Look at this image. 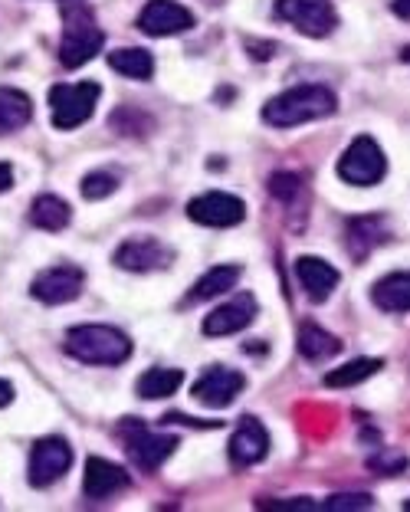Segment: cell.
<instances>
[{
	"label": "cell",
	"instance_id": "1",
	"mask_svg": "<svg viewBox=\"0 0 410 512\" xmlns=\"http://www.w3.org/2000/svg\"><path fill=\"white\" fill-rule=\"evenodd\" d=\"M338 109L335 92L328 86H292L286 92H279L263 106V122L273 128H292V125H306L315 119H325Z\"/></svg>",
	"mask_w": 410,
	"mask_h": 512
},
{
	"label": "cell",
	"instance_id": "2",
	"mask_svg": "<svg viewBox=\"0 0 410 512\" xmlns=\"http://www.w3.org/2000/svg\"><path fill=\"white\" fill-rule=\"evenodd\" d=\"M63 10V40H60V63L66 69H79L96 60L102 50L105 33L96 23L89 0H60Z\"/></svg>",
	"mask_w": 410,
	"mask_h": 512
},
{
	"label": "cell",
	"instance_id": "3",
	"mask_svg": "<svg viewBox=\"0 0 410 512\" xmlns=\"http://www.w3.org/2000/svg\"><path fill=\"white\" fill-rule=\"evenodd\" d=\"M63 348L82 365H122L132 355V342L115 325H76L66 332Z\"/></svg>",
	"mask_w": 410,
	"mask_h": 512
},
{
	"label": "cell",
	"instance_id": "4",
	"mask_svg": "<svg viewBox=\"0 0 410 512\" xmlns=\"http://www.w3.org/2000/svg\"><path fill=\"white\" fill-rule=\"evenodd\" d=\"M119 434L125 440L128 460L135 463L138 470L155 473L164 460L178 450V437H164V434H151V430L138 421V417H125L119 424Z\"/></svg>",
	"mask_w": 410,
	"mask_h": 512
},
{
	"label": "cell",
	"instance_id": "5",
	"mask_svg": "<svg viewBox=\"0 0 410 512\" xmlns=\"http://www.w3.org/2000/svg\"><path fill=\"white\" fill-rule=\"evenodd\" d=\"M388 174V158L378 148L371 135H358L355 142L345 148V155L338 158V178L358 188H371Z\"/></svg>",
	"mask_w": 410,
	"mask_h": 512
},
{
	"label": "cell",
	"instance_id": "6",
	"mask_svg": "<svg viewBox=\"0 0 410 512\" xmlns=\"http://www.w3.org/2000/svg\"><path fill=\"white\" fill-rule=\"evenodd\" d=\"M102 96L99 83H73V86H53L50 89V112H53V125L69 132V128H79L82 122L92 119L96 112V102Z\"/></svg>",
	"mask_w": 410,
	"mask_h": 512
},
{
	"label": "cell",
	"instance_id": "7",
	"mask_svg": "<svg viewBox=\"0 0 410 512\" xmlns=\"http://www.w3.org/2000/svg\"><path fill=\"white\" fill-rule=\"evenodd\" d=\"M276 17L315 40L328 37L338 27L332 0H276Z\"/></svg>",
	"mask_w": 410,
	"mask_h": 512
},
{
	"label": "cell",
	"instance_id": "8",
	"mask_svg": "<svg viewBox=\"0 0 410 512\" xmlns=\"http://www.w3.org/2000/svg\"><path fill=\"white\" fill-rule=\"evenodd\" d=\"M73 467V447L63 437H43L30 450V486H53Z\"/></svg>",
	"mask_w": 410,
	"mask_h": 512
},
{
	"label": "cell",
	"instance_id": "9",
	"mask_svg": "<svg viewBox=\"0 0 410 512\" xmlns=\"http://www.w3.org/2000/svg\"><path fill=\"white\" fill-rule=\"evenodd\" d=\"M82 283H86V276H82L79 266L60 263V266L43 270L37 279H33L30 296L43 302V306H63V302H73L82 293Z\"/></svg>",
	"mask_w": 410,
	"mask_h": 512
},
{
	"label": "cell",
	"instance_id": "10",
	"mask_svg": "<svg viewBox=\"0 0 410 512\" xmlns=\"http://www.w3.org/2000/svg\"><path fill=\"white\" fill-rule=\"evenodd\" d=\"M187 217L201 227H237L246 217V204L224 191H207L187 204Z\"/></svg>",
	"mask_w": 410,
	"mask_h": 512
},
{
	"label": "cell",
	"instance_id": "11",
	"mask_svg": "<svg viewBox=\"0 0 410 512\" xmlns=\"http://www.w3.org/2000/svg\"><path fill=\"white\" fill-rule=\"evenodd\" d=\"M194 27V14L178 0H148L138 14V30L148 37H178Z\"/></svg>",
	"mask_w": 410,
	"mask_h": 512
},
{
	"label": "cell",
	"instance_id": "12",
	"mask_svg": "<svg viewBox=\"0 0 410 512\" xmlns=\"http://www.w3.org/2000/svg\"><path fill=\"white\" fill-rule=\"evenodd\" d=\"M246 388V378L240 375L237 368H224V365H210L201 378L194 381V398L201 401L204 407H230L233 401L240 398Z\"/></svg>",
	"mask_w": 410,
	"mask_h": 512
},
{
	"label": "cell",
	"instance_id": "13",
	"mask_svg": "<svg viewBox=\"0 0 410 512\" xmlns=\"http://www.w3.org/2000/svg\"><path fill=\"white\" fill-rule=\"evenodd\" d=\"M115 266L128 273H155L164 270L171 263V250L158 243L155 237H135V240H125L119 250H115Z\"/></svg>",
	"mask_w": 410,
	"mask_h": 512
},
{
	"label": "cell",
	"instance_id": "14",
	"mask_svg": "<svg viewBox=\"0 0 410 512\" xmlns=\"http://www.w3.org/2000/svg\"><path fill=\"white\" fill-rule=\"evenodd\" d=\"M269 453V434L256 417H243L230 437V460L233 467H253Z\"/></svg>",
	"mask_w": 410,
	"mask_h": 512
},
{
	"label": "cell",
	"instance_id": "15",
	"mask_svg": "<svg viewBox=\"0 0 410 512\" xmlns=\"http://www.w3.org/2000/svg\"><path fill=\"white\" fill-rule=\"evenodd\" d=\"M128 473L119 463L105 460V457H89L86 460V473H82V493L89 499H109L115 493L128 490Z\"/></svg>",
	"mask_w": 410,
	"mask_h": 512
},
{
	"label": "cell",
	"instance_id": "16",
	"mask_svg": "<svg viewBox=\"0 0 410 512\" xmlns=\"http://www.w3.org/2000/svg\"><path fill=\"white\" fill-rule=\"evenodd\" d=\"M253 319H256V299L253 296H237L233 302H227V306H217L204 319V335H210V339H220V335L243 332Z\"/></svg>",
	"mask_w": 410,
	"mask_h": 512
},
{
	"label": "cell",
	"instance_id": "17",
	"mask_svg": "<svg viewBox=\"0 0 410 512\" xmlns=\"http://www.w3.org/2000/svg\"><path fill=\"white\" fill-rule=\"evenodd\" d=\"M296 276H299V283H302V289H306V296L312 302H325L338 289V279H342L335 266L325 263L322 256H299Z\"/></svg>",
	"mask_w": 410,
	"mask_h": 512
},
{
	"label": "cell",
	"instance_id": "18",
	"mask_svg": "<svg viewBox=\"0 0 410 512\" xmlns=\"http://www.w3.org/2000/svg\"><path fill=\"white\" fill-rule=\"evenodd\" d=\"M384 240H388V220L384 217H351L345 224V243L355 260H365Z\"/></svg>",
	"mask_w": 410,
	"mask_h": 512
},
{
	"label": "cell",
	"instance_id": "19",
	"mask_svg": "<svg viewBox=\"0 0 410 512\" xmlns=\"http://www.w3.org/2000/svg\"><path fill=\"white\" fill-rule=\"evenodd\" d=\"M371 302L384 312H410V273H391L374 283Z\"/></svg>",
	"mask_w": 410,
	"mask_h": 512
},
{
	"label": "cell",
	"instance_id": "20",
	"mask_svg": "<svg viewBox=\"0 0 410 512\" xmlns=\"http://www.w3.org/2000/svg\"><path fill=\"white\" fill-rule=\"evenodd\" d=\"M69 220H73V207L56 194H40L37 201L30 204V224L40 227V230L56 234V230L69 227Z\"/></svg>",
	"mask_w": 410,
	"mask_h": 512
},
{
	"label": "cell",
	"instance_id": "21",
	"mask_svg": "<svg viewBox=\"0 0 410 512\" xmlns=\"http://www.w3.org/2000/svg\"><path fill=\"white\" fill-rule=\"evenodd\" d=\"M338 352H342V342H338L332 332H325L322 325L306 322L299 329V355L306 358V362H328V358Z\"/></svg>",
	"mask_w": 410,
	"mask_h": 512
},
{
	"label": "cell",
	"instance_id": "22",
	"mask_svg": "<svg viewBox=\"0 0 410 512\" xmlns=\"http://www.w3.org/2000/svg\"><path fill=\"white\" fill-rule=\"evenodd\" d=\"M181 384H184L181 368H148L145 375L138 378L135 391H138V398H145V401H164V398H171Z\"/></svg>",
	"mask_w": 410,
	"mask_h": 512
},
{
	"label": "cell",
	"instance_id": "23",
	"mask_svg": "<svg viewBox=\"0 0 410 512\" xmlns=\"http://www.w3.org/2000/svg\"><path fill=\"white\" fill-rule=\"evenodd\" d=\"M33 119V102L20 89H0V135H10Z\"/></svg>",
	"mask_w": 410,
	"mask_h": 512
},
{
	"label": "cell",
	"instance_id": "24",
	"mask_svg": "<svg viewBox=\"0 0 410 512\" xmlns=\"http://www.w3.org/2000/svg\"><path fill=\"white\" fill-rule=\"evenodd\" d=\"M237 279H240V266H214V270H207L201 279H197L187 302H207V299L224 296L237 286Z\"/></svg>",
	"mask_w": 410,
	"mask_h": 512
},
{
	"label": "cell",
	"instance_id": "25",
	"mask_svg": "<svg viewBox=\"0 0 410 512\" xmlns=\"http://www.w3.org/2000/svg\"><path fill=\"white\" fill-rule=\"evenodd\" d=\"M109 66L128 79H138V83L155 76V56L142 50V46H125V50L109 53Z\"/></svg>",
	"mask_w": 410,
	"mask_h": 512
},
{
	"label": "cell",
	"instance_id": "26",
	"mask_svg": "<svg viewBox=\"0 0 410 512\" xmlns=\"http://www.w3.org/2000/svg\"><path fill=\"white\" fill-rule=\"evenodd\" d=\"M384 368L381 358H358V362H348L342 368H332L325 375V388H355V384L368 381L371 375H378Z\"/></svg>",
	"mask_w": 410,
	"mask_h": 512
},
{
	"label": "cell",
	"instance_id": "27",
	"mask_svg": "<svg viewBox=\"0 0 410 512\" xmlns=\"http://www.w3.org/2000/svg\"><path fill=\"white\" fill-rule=\"evenodd\" d=\"M115 191H119V178L109 171H92L82 178V197H86V201H105V197H112Z\"/></svg>",
	"mask_w": 410,
	"mask_h": 512
},
{
	"label": "cell",
	"instance_id": "28",
	"mask_svg": "<svg viewBox=\"0 0 410 512\" xmlns=\"http://www.w3.org/2000/svg\"><path fill=\"white\" fill-rule=\"evenodd\" d=\"M374 499L368 493H342V496H332L325 499L319 509H332V512H355V509H371Z\"/></svg>",
	"mask_w": 410,
	"mask_h": 512
},
{
	"label": "cell",
	"instance_id": "29",
	"mask_svg": "<svg viewBox=\"0 0 410 512\" xmlns=\"http://www.w3.org/2000/svg\"><path fill=\"white\" fill-rule=\"evenodd\" d=\"M368 467H371V470H378V473H384V476H394V473H401V470L407 467V457H404V453L384 450V453H378V457H371V460H368Z\"/></svg>",
	"mask_w": 410,
	"mask_h": 512
},
{
	"label": "cell",
	"instance_id": "30",
	"mask_svg": "<svg viewBox=\"0 0 410 512\" xmlns=\"http://www.w3.org/2000/svg\"><path fill=\"white\" fill-rule=\"evenodd\" d=\"M269 191H273V197H279V201H292V197L302 191V184L296 174H273V178H269Z\"/></svg>",
	"mask_w": 410,
	"mask_h": 512
},
{
	"label": "cell",
	"instance_id": "31",
	"mask_svg": "<svg viewBox=\"0 0 410 512\" xmlns=\"http://www.w3.org/2000/svg\"><path fill=\"white\" fill-rule=\"evenodd\" d=\"M14 188V168L7 165V161H0V194Z\"/></svg>",
	"mask_w": 410,
	"mask_h": 512
},
{
	"label": "cell",
	"instance_id": "32",
	"mask_svg": "<svg viewBox=\"0 0 410 512\" xmlns=\"http://www.w3.org/2000/svg\"><path fill=\"white\" fill-rule=\"evenodd\" d=\"M388 4L401 20H410V0H388Z\"/></svg>",
	"mask_w": 410,
	"mask_h": 512
},
{
	"label": "cell",
	"instance_id": "33",
	"mask_svg": "<svg viewBox=\"0 0 410 512\" xmlns=\"http://www.w3.org/2000/svg\"><path fill=\"white\" fill-rule=\"evenodd\" d=\"M10 401H14V384L0 378V407H7Z\"/></svg>",
	"mask_w": 410,
	"mask_h": 512
},
{
	"label": "cell",
	"instance_id": "34",
	"mask_svg": "<svg viewBox=\"0 0 410 512\" xmlns=\"http://www.w3.org/2000/svg\"><path fill=\"white\" fill-rule=\"evenodd\" d=\"M404 60H407V63H410V50H404Z\"/></svg>",
	"mask_w": 410,
	"mask_h": 512
},
{
	"label": "cell",
	"instance_id": "35",
	"mask_svg": "<svg viewBox=\"0 0 410 512\" xmlns=\"http://www.w3.org/2000/svg\"><path fill=\"white\" fill-rule=\"evenodd\" d=\"M404 509H407V512H410V499H407V503H404Z\"/></svg>",
	"mask_w": 410,
	"mask_h": 512
}]
</instances>
